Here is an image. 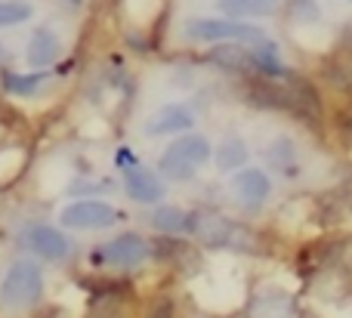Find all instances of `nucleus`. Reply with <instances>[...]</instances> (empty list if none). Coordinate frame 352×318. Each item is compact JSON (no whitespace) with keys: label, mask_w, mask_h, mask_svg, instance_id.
<instances>
[{"label":"nucleus","mask_w":352,"mask_h":318,"mask_svg":"<svg viewBox=\"0 0 352 318\" xmlns=\"http://www.w3.org/2000/svg\"><path fill=\"white\" fill-rule=\"evenodd\" d=\"M43 294V275L34 263L19 260L6 269L3 282H0V309L3 313H25L31 309Z\"/></svg>","instance_id":"f257e3e1"},{"label":"nucleus","mask_w":352,"mask_h":318,"mask_svg":"<svg viewBox=\"0 0 352 318\" xmlns=\"http://www.w3.org/2000/svg\"><path fill=\"white\" fill-rule=\"evenodd\" d=\"M213 158V148L207 142V136L198 133H186L176 142L167 146V152L161 155V173L167 179H176V183H186L198 173V167H204L207 161Z\"/></svg>","instance_id":"f03ea898"},{"label":"nucleus","mask_w":352,"mask_h":318,"mask_svg":"<svg viewBox=\"0 0 352 318\" xmlns=\"http://www.w3.org/2000/svg\"><path fill=\"white\" fill-rule=\"evenodd\" d=\"M186 37L188 41H204V43H223V41L226 43L229 41L260 43V41H266L260 25L235 22V19H188Z\"/></svg>","instance_id":"7ed1b4c3"},{"label":"nucleus","mask_w":352,"mask_h":318,"mask_svg":"<svg viewBox=\"0 0 352 318\" xmlns=\"http://www.w3.org/2000/svg\"><path fill=\"white\" fill-rule=\"evenodd\" d=\"M146 260H148V241L133 232L118 235V238H111L109 245L96 251V263L115 266V269H133V266L146 263Z\"/></svg>","instance_id":"20e7f679"},{"label":"nucleus","mask_w":352,"mask_h":318,"mask_svg":"<svg viewBox=\"0 0 352 318\" xmlns=\"http://www.w3.org/2000/svg\"><path fill=\"white\" fill-rule=\"evenodd\" d=\"M59 223L68 229H109L118 223V210L109 201H74L59 214Z\"/></svg>","instance_id":"39448f33"},{"label":"nucleus","mask_w":352,"mask_h":318,"mask_svg":"<svg viewBox=\"0 0 352 318\" xmlns=\"http://www.w3.org/2000/svg\"><path fill=\"white\" fill-rule=\"evenodd\" d=\"M121 170H124V189H127V195L133 198V201L140 204H158L161 198H164V183H161L158 177H155L152 170H146L142 164H136V161H124L121 158Z\"/></svg>","instance_id":"423d86ee"},{"label":"nucleus","mask_w":352,"mask_h":318,"mask_svg":"<svg viewBox=\"0 0 352 318\" xmlns=\"http://www.w3.org/2000/svg\"><path fill=\"white\" fill-rule=\"evenodd\" d=\"M22 245L28 247L31 253H37L41 260H50V263H62L72 251L68 238L53 226H31L22 232Z\"/></svg>","instance_id":"0eeeda50"},{"label":"nucleus","mask_w":352,"mask_h":318,"mask_svg":"<svg viewBox=\"0 0 352 318\" xmlns=\"http://www.w3.org/2000/svg\"><path fill=\"white\" fill-rule=\"evenodd\" d=\"M188 229L195 232V238H198L201 245H210V247L235 245V241L241 238V232H238L235 223L226 220V216H219V214H195Z\"/></svg>","instance_id":"6e6552de"},{"label":"nucleus","mask_w":352,"mask_h":318,"mask_svg":"<svg viewBox=\"0 0 352 318\" xmlns=\"http://www.w3.org/2000/svg\"><path fill=\"white\" fill-rule=\"evenodd\" d=\"M232 192H235V198L244 207H260L269 198V192H272V183H269V177L260 167H244V170H238L232 177Z\"/></svg>","instance_id":"1a4fd4ad"},{"label":"nucleus","mask_w":352,"mask_h":318,"mask_svg":"<svg viewBox=\"0 0 352 318\" xmlns=\"http://www.w3.org/2000/svg\"><path fill=\"white\" fill-rule=\"evenodd\" d=\"M195 124V115L186 105H164L158 109L152 117L146 121V136H170V133H182Z\"/></svg>","instance_id":"9d476101"},{"label":"nucleus","mask_w":352,"mask_h":318,"mask_svg":"<svg viewBox=\"0 0 352 318\" xmlns=\"http://www.w3.org/2000/svg\"><path fill=\"white\" fill-rule=\"evenodd\" d=\"M59 53H62V43L50 28H37L34 34H31L28 47H25V59H28V65H34V68L53 65V62L59 59Z\"/></svg>","instance_id":"9b49d317"},{"label":"nucleus","mask_w":352,"mask_h":318,"mask_svg":"<svg viewBox=\"0 0 352 318\" xmlns=\"http://www.w3.org/2000/svg\"><path fill=\"white\" fill-rule=\"evenodd\" d=\"M152 226L161 229V232H167V235L188 232V226H192V216H188L186 210H179V207H158L152 214Z\"/></svg>","instance_id":"f8f14e48"},{"label":"nucleus","mask_w":352,"mask_h":318,"mask_svg":"<svg viewBox=\"0 0 352 318\" xmlns=\"http://www.w3.org/2000/svg\"><path fill=\"white\" fill-rule=\"evenodd\" d=\"M244 161H248V146H244V139H238V136H229V139L217 148V167L223 173L244 167Z\"/></svg>","instance_id":"ddd939ff"},{"label":"nucleus","mask_w":352,"mask_h":318,"mask_svg":"<svg viewBox=\"0 0 352 318\" xmlns=\"http://www.w3.org/2000/svg\"><path fill=\"white\" fill-rule=\"evenodd\" d=\"M50 74L47 71H34V74H3V90L12 93V96H31L37 93L43 84H47Z\"/></svg>","instance_id":"4468645a"},{"label":"nucleus","mask_w":352,"mask_h":318,"mask_svg":"<svg viewBox=\"0 0 352 318\" xmlns=\"http://www.w3.org/2000/svg\"><path fill=\"white\" fill-rule=\"evenodd\" d=\"M266 158H269V164H272L275 170L287 173L294 164H297V148H294V142H291V139H275L272 146H269Z\"/></svg>","instance_id":"2eb2a0df"},{"label":"nucleus","mask_w":352,"mask_h":318,"mask_svg":"<svg viewBox=\"0 0 352 318\" xmlns=\"http://www.w3.org/2000/svg\"><path fill=\"white\" fill-rule=\"evenodd\" d=\"M31 3L25 0H0V28H16L31 19Z\"/></svg>","instance_id":"dca6fc26"},{"label":"nucleus","mask_w":352,"mask_h":318,"mask_svg":"<svg viewBox=\"0 0 352 318\" xmlns=\"http://www.w3.org/2000/svg\"><path fill=\"white\" fill-rule=\"evenodd\" d=\"M254 318H294V306L285 297H263L254 306Z\"/></svg>","instance_id":"f3484780"},{"label":"nucleus","mask_w":352,"mask_h":318,"mask_svg":"<svg viewBox=\"0 0 352 318\" xmlns=\"http://www.w3.org/2000/svg\"><path fill=\"white\" fill-rule=\"evenodd\" d=\"M287 12H291V19H294V22H300V25L318 22V16H322V10H318L316 0H291Z\"/></svg>","instance_id":"a211bd4d"},{"label":"nucleus","mask_w":352,"mask_h":318,"mask_svg":"<svg viewBox=\"0 0 352 318\" xmlns=\"http://www.w3.org/2000/svg\"><path fill=\"white\" fill-rule=\"evenodd\" d=\"M254 3H266V6H272V3H275V0H254Z\"/></svg>","instance_id":"6ab92c4d"}]
</instances>
